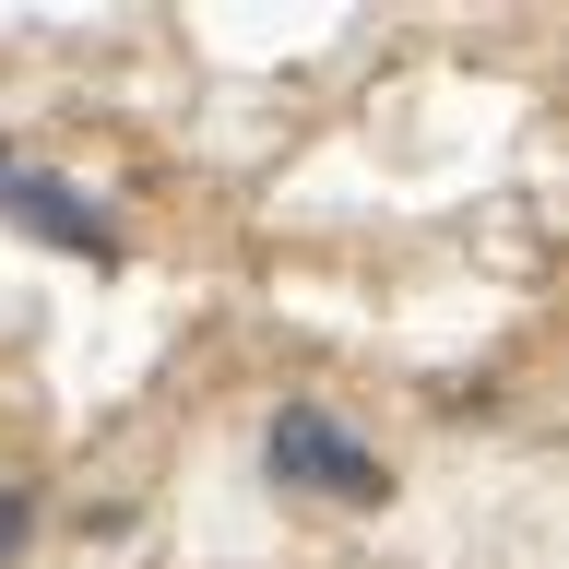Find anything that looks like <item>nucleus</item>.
I'll list each match as a JSON object with an SVG mask.
<instances>
[{
    "label": "nucleus",
    "mask_w": 569,
    "mask_h": 569,
    "mask_svg": "<svg viewBox=\"0 0 569 569\" xmlns=\"http://www.w3.org/2000/svg\"><path fill=\"white\" fill-rule=\"evenodd\" d=\"M261 462H273V487H320V498H391V462L356 439V427H332L320 403H284L273 439H261Z\"/></svg>",
    "instance_id": "obj_1"
},
{
    "label": "nucleus",
    "mask_w": 569,
    "mask_h": 569,
    "mask_svg": "<svg viewBox=\"0 0 569 569\" xmlns=\"http://www.w3.org/2000/svg\"><path fill=\"white\" fill-rule=\"evenodd\" d=\"M0 213L24 226V238H48V249H83V261H107V213L71 190V178H48V167H24V154H0Z\"/></svg>",
    "instance_id": "obj_2"
},
{
    "label": "nucleus",
    "mask_w": 569,
    "mask_h": 569,
    "mask_svg": "<svg viewBox=\"0 0 569 569\" xmlns=\"http://www.w3.org/2000/svg\"><path fill=\"white\" fill-rule=\"evenodd\" d=\"M12 546H24V498L0 487V558H12Z\"/></svg>",
    "instance_id": "obj_3"
}]
</instances>
